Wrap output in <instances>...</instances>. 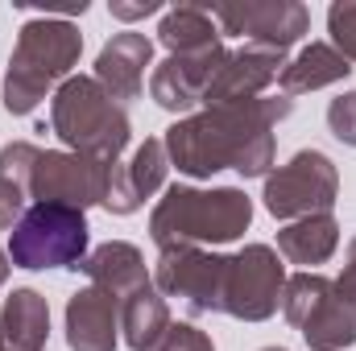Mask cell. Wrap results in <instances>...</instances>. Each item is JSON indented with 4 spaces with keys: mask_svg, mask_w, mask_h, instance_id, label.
<instances>
[{
    "mask_svg": "<svg viewBox=\"0 0 356 351\" xmlns=\"http://www.w3.org/2000/svg\"><path fill=\"white\" fill-rule=\"evenodd\" d=\"M294 112L290 95H261L245 103L203 108L166 128L162 145L170 166L186 178H211L236 170L241 178H269L273 166V124Z\"/></svg>",
    "mask_w": 356,
    "mask_h": 351,
    "instance_id": "obj_1",
    "label": "cell"
},
{
    "mask_svg": "<svg viewBox=\"0 0 356 351\" xmlns=\"http://www.w3.org/2000/svg\"><path fill=\"white\" fill-rule=\"evenodd\" d=\"M253 223V198L241 186H170L154 215H149V236L162 248H216L232 244L249 232Z\"/></svg>",
    "mask_w": 356,
    "mask_h": 351,
    "instance_id": "obj_2",
    "label": "cell"
},
{
    "mask_svg": "<svg viewBox=\"0 0 356 351\" xmlns=\"http://www.w3.org/2000/svg\"><path fill=\"white\" fill-rule=\"evenodd\" d=\"M83 33L67 17H29L17 33L8 75H4V108L13 116H29L46 91L63 87L79 67Z\"/></svg>",
    "mask_w": 356,
    "mask_h": 351,
    "instance_id": "obj_3",
    "label": "cell"
},
{
    "mask_svg": "<svg viewBox=\"0 0 356 351\" xmlns=\"http://www.w3.org/2000/svg\"><path fill=\"white\" fill-rule=\"evenodd\" d=\"M50 132L91 162L116 166L129 149V112L95 83V75H71L50 99Z\"/></svg>",
    "mask_w": 356,
    "mask_h": 351,
    "instance_id": "obj_4",
    "label": "cell"
},
{
    "mask_svg": "<svg viewBox=\"0 0 356 351\" xmlns=\"http://www.w3.org/2000/svg\"><path fill=\"white\" fill-rule=\"evenodd\" d=\"M91 252V228L83 211L58 203H29L21 223L8 232V261L17 268H79Z\"/></svg>",
    "mask_w": 356,
    "mask_h": 351,
    "instance_id": "obj_5",
    "label": "cell"
},
{
    "mask_svg": "<svg viewBox=\"0 0 356 351\" xmlns=\"http://www.w3.org/2000/svg\"><path fill=\"white\" fill-rule=\"evenodd\" d=\"M282 310L302 331L311 351H344L356 343V306L323 273H294V277H286Z\"/></svg>",
    "mask_w": 356,
    "mask_h": 351,
    "instance_id": "obj_6",
    "label": "cell"
},
{
    "mask_svg": "<svg viewBox=\"0 0 356 351\" xmlns=\"http://www.w3.org/2000/svg\"><path fill=\"white\" fill-rule=\"evenodd\" d=\"M336 198H340V170L319 149H298L286 166H277L266 178V194H261L266 211L282 223L332 215Z\"/></svg>",
    "mask_w": 356,
    "mask_h": 351,
    "instance_id": "obj_7",
    "label": "cell"
},
{
    "mask_svg": "<svg viewBox=\"0 0 356 351\" xmlns=\"http://www.w3.org/2000/svg\"><path fill=\"white\" fill-rule=\"evenodd\" d=\"M224 273L228 257L207 248H162L154 264V289L175 298L186 314H224Z\"/></svg>",
    "mask_w": 356,
    "mask_h": 351,
    "instance_id": "obj_8",
    "label": "cell"
},
{
    "mask_svg": "<svg viewBox=\"0 0 356 351\" xmlns=\"http://www.w3.org/2000/svg\"><path fill=\"white\" fill-rule=\"evenodd\" d=\"M286 264L269 244H245L228 257L224 273V314L241 323H266L282 306Z\"/></svg>",
    "mask_w": 356,
    "mask_h": 351,
    "instance_id": "obj_9",
    "label": "cell"
},
{
    "mask_svg": "<svg viewBox=\"0 0 356 351\" xmlns=\"http://www.w3.org/2000/svg\"><path fill=\"white\" fill-rule=\"evenodd\" d=\"M108 178H112V166L91 162L83 153L38 149L33 178H29V198L33 203H58V207H71V211L88 215V207H95V203L104 207Z\"/></svg>",
    "mask_w": 356,
    "mask_h": 351,
    "instance_id": "obj_10",
    "label": "cell"
},
{
    "mask_svg": "<svg viewBox=\"0 0 356 351\" xmlns=\"http://www.w3.org/2000/svg\"><path fill=\"white\" fill-rule=\"evenodd\" d=\"M211 17L224 33L249 37V46H266L277 54H286L311 29V12L298 0H236V4H216Z\"/></svg>",
    "mask_w": 356,
    "mask_h": 351,
    "instance_id": "obj_11",
    "label": "cell"
},
{
    "mask_svg": "<svg viewBox=\"0 0 356 351\" xmlns=\"http://www.w3.org/2000/svg\"><path fill=\"white\" fill-rule=\"evenodd\" d=\"M224 58H228L224 46L203 50V54H166V62H158L154 75H149L154 103L166 108V112H178V116L199 108L207 87H211V79H216V71L224 67Z\"/></svg>",
    "mask_w": 356,
    "mask_h": 351,
    "instance_id": "obj_12",
    "label": "cell"
},
{
    "mask_svg": "<svg viewBox=\"0 0 356 351\" xmlns=\"http://www.w3.org/2000/svg\"><path fill=\"white\" fill-rule=\"evenodd\" d=\"M286 67V54L266 50V46H241V50H228L224 67L216 71L211 87L203 95L207 108H220V103H245V99H261L269 83H277Z\"/></svg>",
    "mask_w": 356,
    "mask_h": 351,
    "instance_id": "obj_13",
    "label": "cell"
},
{
    "mask_svg": "<svg viewBox=\"0 0 356 351\" xmlns=\"http://www.w3.org/2000/svg\"><path fill=\"white\" fill-rule=\"evenodd\" d=\"M166 174H170V157H166V145L162 137H145L129 166H112V178H108V194H104V211L112 215H133L149 194H158L166 186Z\"/></svg>",
    "mask_w": 356,
    "mask_h": 351,
    "instance_id": "obj_14",
    "label": "cell"
},
{
    "mask_svg": "<svg viewBox=\"0 0 356 351\" xmlns=\"http://www.w3.org/2000/svg\"><path fill=\"white\" fill-rule=\"evenodd\" d=\"M120 343V298L112 289L88 285L67 302V348L71 351H116Z\"/></svg>",
    "mask_w": 356,
    "mask_h": 351,
    "instance_id": "obj_15",
    "label": "cell"
},
{
    "mask_svg": "<svg viewBox=\"0 0 356 351\" xmlns=\"http://www.w3.org/2000/svg\"><path fill=\"white\" fill-rule=\"evenodd\" d=\"M149 62H154V42L145 33H112L95 58V83L124 108L129 99H141Z\"/></svg>",
    "mask_w": 356,
    "mask_h": 351,
    "instance_id": "obj_16",
    "label": "cell"
},
{
    "mask_svg": "<svg viewBox=\"0 0 356 351\" xmlns=\"http://www.w3.org/2000/svg\"><path fill=\"white\" fill-rule=\"evenodd\" d=\"M75 273H88L91 285L112 289L116 298H129L133 289L149 285V268H145L141 248H137V244H124V240H108V244L91 248Z\"/></svg>",
    "mask_w": 356,
    "mask_h": 351,
    "instance_id": "obj_17",
    "label": "cell"
},
{
    "mask_svg": "<svg viewBox=\"0 0 356 351\" xmlns=\"http://www.w3.org/2000/svg\"><path fill=\"white\" fill-rule=\"evenodd\" d=\"M50 339V306L38 289H13L0 306V351H42Z\"/></svg>",
    "mask_w": 356,
    "mask_h": 351,
    "instance_id": "obj_18",
    "label": "cell"
},
{
    "mask_svg": "<svg viewBox=\"0 0 356 351\" xmlns=\"http://www.w3.org/2000/svg\"><path fill=\"white\" fill-rule=\"evenodd\" d=\"M348 75H353V62H348L336 46L311 42V46H302L294 58H286L277 83H282V95H307V91L332 87V83H340V79H348Z\"/></svg>",
    "mask_w": 356,
    "mask_h": 351,
    "instance_id": "obj_19",
    "label": "cell"
},
{
    "mask_svg": "<svg viewBox=\"0 0 356 351\" xmlns=\"http://www.w3.org/2000/svg\"><path fill=\"white\" fill-rule=\"evenodd\" d=\"M340 248V223L336 215H311V219H294L277 232V257L290 264H302L307 273L315 264L332 261V252Z\"/></svg>",
    "mask_w": 356,
    "mask_h": 351,
    "instance_id": "obj_20",
    "label": "cell"
},
{
    "mask_svg": "<svg viewBox=\"0 0 356 351\" xmlns=\"http://www.w3.org/2000/svg\"><path fill=\"white\" fill-rule=\"evenodd\" d=\"M38 162V145L8 141L0 149V232H13L29 211V178Z\"/></svg>",
    "mask_w": 356,
    "mask_h": 351,
    "instance_id": "obj_21",
    "label": "cell"
},
{
    "mask_svg": "<svg viewBox=\"0 0 356 351\" xmlns=\"http://www.w3.org/2000/svg\"><path fill=\"white\" fill-rule=\"evenodd\" d=\"M166 327H170V306L154 289V281L120 298V339L133 351H149L166 335Z\"/></svg>",
    "mask_w": 356,
    "mask_h": 351,
    "instance_id": "obj_22",
    "label": "cell"
},
{
    "mask_svg": "<svg viewBox=\"0 0 356 351\" xmlns=\"http://www.w3.org/2000/svg\"><path fill=\"white\" fill-rule=\"evenodd\" d=\"M158 42L170 54H203V50L224 46V33H220L211 8H203V4H178V8H166V17L158 25Z\"/></svg>",
    "mask_w": 356,
    "mask_h": 351,
    "instance_id": "obj_23",
    "label": "cell"
},
{
    "mask_svg": "<svg viewBox=\"0 0 356 351\" xmlns=\"http://www.w3.org/2000/svg\"><path fill=\"white\" fill-rule=\"evenodd\" d=\"M327 33H332V46L356 62V0H336L327 8Z\"/></svg>",
    "mask_w": 356,
    "mask_h": 351,
    "instance_id": "obj_24",
    "label": "cell"
},
{
    "mask_svg": "<svg viewBox=\"0 0 356 351\" xmlns=\"http://www.w3.org/2000/svg\"><path fill=\"white\" fill-rule=\"evenodd\" d=\"M327 128L340 145H353L356 149V91H344L327 103Z\"/></svg>",
    "mask_w": 356,
    "mask_h": 351,
    "instance_id": "obj_25",
    "label": "cell"
},
{
    "mask_svg": "<svg viewBox=\"0 0 356 351\" xmlns=\"http://www.w3.org/2000/svg\"><path fill=\"white\" fill-rule=\"evenodd\" d=\"M149 351H216V343H211L195 323H170L166 335H162Z\"/></svg>",
    "mask_w": 356,
    "mask_h": 351,
    "instance_id": "obj_26",
    "label": "cell"
},
{
    "mask_svg": "<svg viewBox=\"0 0 356 351\" xmlns=\"http://www.w3.org/2000/svg\"><path fill=\"white\" fill-rule=\"evenodd\" d=\"M108 8H112L116 21H141V17H149V12H162L158 0H141V4H120V0H112Z\"/></svg>",
    "mask_w": 356,
    "mask_h": 351,
    "instance_id": "obj_27",
    "label": "cell"
},
{
    "mask_svg": "<svg viewBox=\"0 0 356 351\" xmlns=\"http://www.w3.org/2000/svg\"><path fill=\"white\" fill-rule=\"evenodd\" d=\"M336 289H340V293L356 306V236H353V244H348V264H344V273H340Z\"/></svg>",
    "mask_w": 356,
    "mask_h": 351,
    "instance_id": "obj_28",
    "label": "cell"
},
{
    "mask_svg": "<svg viewBox=\"0 0 356 351\" xmlns=\"http://www.w3.org/2000/svg\"><path fill=\"white\" fill-rule=\"evenodd\" d=\"M8 268H13V264H8V252H4V248H0V285H4V281H8Z\"/></svg>",
    "mask_w": 356,
    "mask_h": 351,
    "instance_id": "obj_29",
    "label": "cell"
},
{
    "mask_svg": "<svg viewBox=\"0 0 356 351\" xmlns=\"http://www.w3.org/2000/svg\"><path fill=\"white\" fill-rule=\"evenodd\" d=\"M261 351H286V348H261Z\"/></svg>",
    "mask_w": 356,
    "mask_h": 351,
    "instance_id": "obj_30",
    "label": "cell"
}]
</instances>
